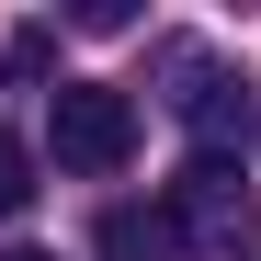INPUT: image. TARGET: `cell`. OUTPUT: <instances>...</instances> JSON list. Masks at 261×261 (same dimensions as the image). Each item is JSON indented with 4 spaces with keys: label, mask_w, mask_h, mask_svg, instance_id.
Returning a JSON list of instances; mask_svg holds the SVG:
<instances>
[{
    "label": "cell",
    "mask_w": 261,
    "mask_h": 261,
    "mask_svg": "<svg viewBox=\"0 0 261 261\" xmlns=\"http://www.w3.org/2000/svg\"><path fill=\"white\" fill-rule=\"evenodd\" d=\"M0 261H57V250H0Z\"/></svg>",
    "instance_id": "cell-8"
},
{
    "label": "cell",
    "mask_w": 261,
    "mask_h": 261,
    "mask_svg": "<svg viewBox=\"0 0 261 261\" xmlns=\"http://www.w3.org/2000/svg\"><path fill=\"white\" fill-rule=\"evenodd\" d=\"M148 80H159V102L182 114L204 148H227L239 125H250V80L216 57V46H193V34H159V46H148Z\"/></svg>",
    "instance_id": "cell-1"
},
{
    "label": "cell",
    "mask_w": 261,
    "mask_h": 261,
    "mask_svg": "<svg viewBox=\"0 0 261 261\" xmlns=\"http://www.w3.org/2000/svg\"><path fill=\"white\" fill-rule=\"evenodd\" d=\"M250 261H261V250H250Z\"/></svg>",
    "instance_id": "cell-9"
},
{
    "label": "cell",
    "mask_w": 261,
    "mask_h": 261,
    "mask_svg": "<svg viewBox=\"0 0 261 261\" xmlns=\"http://www.w3.org/2000/svg\"><path fill=\"white\" fill-rule=\"evenodd\" d=\"M68 23H80V34H125V23H137V0H80Z\"/></svg>",
    "instance_id": "cell-7"
},
{
    "label": "cell",
    "mask_w": 261,
    "mask_h": 261,
    "mask_svg": "<svg viewBox=\"0 0 261 261\" xmlns=\"http://www.w3.org/2000/svg\"><path fill=\"white\" fill-rule=\"evenodd\" d=\"M159 216H170L182 250H239L250 239V170H239V148H193Z\"/></svg>",
    "instance_id": "cell-3"
},
{
    "label": "cell",
    "mask_w": 261,
    "mask_h": 261,
    "mask_svg": "<svg viewBox=\"0 0 261 261\" xmlns=\"http://www.w3.org/2000/svg\"><path fill=\"white\" fill-rule=\"evenodd\" d=\"M23 204H34V148L0 125V216H23Z\"/></svg>",
    "instance_id": "cell-6"
},
{
    "label": "cell",
    "mask_w": 261,
    "mask_h": 261,
    "mask_svg": "<svg viewBox=\"0 0 261 261\" xmlns=\"http://www.w3.org/2000/svg\"><path fill=\"white\" fill-rule=\"evenodd\" d=\"M46 68H57V34H46V23H23L12 46H0V91H34Z\"/></svg>",
    "instance_id": "cell-5"
},
{
    "label": "cell",
    "mask_w": 261,
    "mask_h": 261,
    "mask_svg": "<svg viewBox=\"0 0 261 261\" xmlns=\"http://www.w3.org/2000/svg\"><path fill=\"white\" fill-rule=\"evenodd\" d=\"M182 239H170V216H137V204H114L102 216V261H170Z\"/></svg>",
    "instance_id": "cell-4"
},
{
    "label": "cell",
    "mask_w": 261,
    "mask_h": 261,
    "mask_svg": "<svg viewBox=\"0 0 261 261\" xmlns=\"http://www.w3.org/2000/svg\"><path fill=\"white\" fill-rule=\"evenodd\" d=\"M46 148H57V170H80V182L125 170V159H137V91H114V80H57Z\"/></svg>",
    "instance_id": "cell-2"
}]
</instances>
